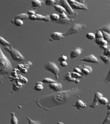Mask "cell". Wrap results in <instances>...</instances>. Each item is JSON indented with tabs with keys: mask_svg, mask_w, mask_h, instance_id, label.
<instances>
[{
	"mask_svg": "<svg viewBox=\"0 0 110 124\" xmlns=\"http://www.w3.org/2000/svg\"><path fill=\"white\" fill-rule=\"evenodd\" d=\"M44 69L46 71L51 72L55 75L56 79H59L60 69L57 65L53 62H47L44 64Z\"/></svg>",
	"mask_w": 110,
	"mask_h": 124,
	"instance_id": "4",
	"label": "cell"
},
{
	"mask_svg": "<svg viewBox=\"0 0 110 124\" xmlns=\"http://www.w3.org/2000/svg\"><path fill=\"white\" fill-rule=\"evenodd\" d=\"M26 119L28 120V124H41V122L39 121H34L28 117H26Z\"/></svg>",
	"mask_w": 110,
	"mask_h": 124,
	"instance_id": "39",
	"label": "cell"
},
{
	"mask_svg": "<svg viewBox=\"0 0 110 124\" xmlns=\"http://www.w3.org/2000/svg\"><path fill=\"white\" fill-rule=\"evenodd\" d=\"M101 124H110V111H108L105 118Z\"/></svg>",
	"mask_w": 110,
	"mask_h": 124,
	"instance_id": "33",
	"label": "cell"
},
{
	"mask_svg": "<svg viewBox=\"0 0 110 124\" xmlns=\"http://www.w3.org/2000/svg\"><path fill=\"white\" fill-rule=\"evenodd\" d=\"M65 38V36H64V34L60 32H55L52 33L50 35V38L49 40L50 41H60L61 40Z\"/></svg>",
	"mask_w": 110,
	"mask_h": 124,
	"instance_id": "10",
	"label": "cell"
},
{
	"mask_svg": "<svg viewBox=\"0 0 110 124\" xmlns=\"http://www.w3.org/2000/svg\"><path fill=\"white\" fill-rule=\"evenodd\" d=\"M28 17L29 16L27 14L22 13L14 17V19H20V20H25V19H28Z\"/></svg>",
	"mask_w": 110,
	"mask_h": 124,
	"instance_id": "27",
	"label": "cell"
},
{
	"mask_svg": "<svg viewBox=\"0 0 110 124\" xmlns=\"http://www.w3.org/2000/svg\"><path fill=\"white\" fill-rule=\"evenodd\" d=\"M24 85H25L22 84L18 81H14V82H13V84L12 93H15L20 91L21 89L24 86Z\"/></svg>",
	"mask_w": 110,
	"mask_h": 124,
	"instance_id": "14",
	"label": "cell"
},
{
	"mask_svg": "<svg viewBox=\"0 0 110 124\" xmlns=\"http://www.w3.org/2000/svg\"><path fill=\"white\" fill-rule=\"evenodd\" d=\"M49 87L55 92L62 91L63 90V86L62 84L58 83L57 82L49 84Z\"/></svg>",
	"mask_w": 110,
	"mask_h": 124,
	"instance_id": "12",
	"label": "cell"
},
{
	"mask_svg": "<svg viewBox=\"0 0 110 124\" xmlns=\"http://www.w3.org/2000/svg\"><path fill=\"white\" fill-rule=\"evenodd\" d=\"M0 44L4 46V47H6V46H7V47H11L12 46V45L10 42L7 41L1 36H0Z\"/></svg>",
	"mask_w": 110,
	"mask_h": 124,
	"instance_id": "23",
	"label": "cell"
},
{
	"mask_svg": "<svg viewBox=\"0 0 110 124\" xmlns=\"http://www.w3.org/2000/svg\"><path fill=\"white\" fill-rule=\"evenodd\" d=\"M57 2V1H54V0H46L45 1V4L47 6H54Z\"/></svg>",
	"mask_w": 110,
	"mask_h": 124,
	"instance_id": "35",
	"label": "cell"
},
{
	"mask_svg": "<svg viewBox=\"0 0 110 124\" xmlns=\"http://www.w3.org/2000/svg\"><path fill=\"white\" fill-rule=\"evenodd\" d=\"M11 124H18V119L14 112L11 113Z\"/></svg>",
	"mask_w": 110,
	"mask_h": 124,
	"instance_id": "28",
	"label": "cell"
},
{
	"mask_svg": "<svg viewBox=\"0 0 110 124\" xmlns=\"http://www.w3.org/2000/svg\"><path fill=\"white\" fill-rule=\"evenodd\" d=\"M59 15L57 14H52L50 16V20L54 23L56 21H57L59 19Z\"/></svg>",
	"mask_w": 110,
	"mask_h": 124,
	"instance_id": "31",
	"label": "cell"
},
{
	"mask_svg": "<svg viewBox=\"0 0 110 124\" xmlns=\"http://www.w3.org/2000/svg\"><path fill=\"white\" fill-rule=\"evenodd\" d=\"M108 45H104V46H100V48H101V49H103V50H105L107 48V47H108Z\"/></svg>",
	"mask_w": 110,
	"mask_h": 124,
	"instance_id": "49",
	"label": "cell"
},
{
	"mask_svg": "<svg viewBox=\"0 0 110 124\" xmlns=\"http://www.w3.org/2000/svg\"><path fill=\"white\" fill-rule=\"evenodd\" d=\"M86 37L87 39L90 40H93L95 39V34L92 32H90L87 33L86 35Z\"/></svg>",
	"mask_w": 110,
	"mask_h": 124,
	"instance_id": "38",
	"label": "cell"
},
{
	"mask_svg": "<svg viewBox=\"0 0 110 124\" xmlns=\"http://www.w3.org/2000/svg\"></svg>",
	"mask_w": 110,
	"mask_h": 124,
	"instance_id": "53",
	"label": "cell"
},
{
	"mask_svg": "<svg viewBox=\"0 0 110 124\" xmlns=\"http://www.w3.org/2000/svg\"><path fill=\"white\" fill-rule=\"evenodd\" d=\"M61 66L62 67H66L67 66L68 64L66 62V61H63V62H61L60 63Z\"/></svg>",
	"mask_w": 110,
	"mask_h": 124,
	"instance_id": "46",
	"label": "cell"
},
{
	"mask_svg": "<svg viewBox=\"0 0 110 124\" xmlns=\"http://www.w3.org/2000/svg\"><path fill=\"white\" fill-rule=\"evenodd\" d=\"M81 91L77 87L72 88L46 96L36 98L34 101L37 105L46 111H50L52 108L63 105L71 100L80 96Z\"/></svg>",
	"mask_w": 110,
	"mask_h": 124,
	"instance_id": "1",
	"label": "cell"
},
{
	"mask_svg": "<svg viewBox=\"0 0 110 124\" xmlns=\"http://www.w3.org/2000/svg\"><path fill=\"white\" fill-rule=\"evenodd\" d=\"M81 62H87V63H93V64H99L100 61L93 54H91L88 56H86L82 58L80 60Z\"/></svg>",
	"mask_w": 110,
	"mask_h": 124,
	"instance_id": "9",
	"label": "cell"
},
{
	"mask_svg": "<svg viewBox=\"0 0 110 124\" xmlns=\"http://www.w3.org/2000/svg\"><path fill=\"white\" fill-rule=\"evenodd\" d=\"M97 31H100L101 32H105L110 34V23L101 26L100 28H98Z\"/></svg>",
	"mask_w": 110,
	"mask_h": 124,
	"instance_id": "21",
	"label": "cell"
},
{
	"mask_svg": "<svg viewBox=\"0 0 110 124\" xmlns=\"http://www.w3.org/2000/svg\"><path fill=\"white\" fill-rule=\"evenodd\" d=\"M27 14L29 16H32V15H36V12L34 10H29L27 11Z\"/></svg>",
	"mask_w": 110,
	"mask_h": 124,
	"instance_id": "48",
	"label": "cell"
},
{
	"mask_svg": "<svg viewBox=\"0 0 110 124\" xmlns=\"http://www.w3.org/2000/svg\"><path fill=\"white\" fill-rule=\"evenodd\" d=\"M73 106L76 108L77 109L80 110L85 108L86 107V104L81 100H78Z\"/></svg>",
	"mask_w": 110,
	"mask_h": 124,
	"instance_id": "18",
	"label": "cell"
},
{
	"mask_svg": "<svg viewBox=\"0 0 110 124\" xmlns=\"http://www.w3.org/2000/svg\"><path fill=\"white\" fill-rule=\"evenodd\" d=\"M102 32L103 34V38L106 41L108 42V43L110 44V34L104 32Z\"/></svg>",
	"mask_w": 110,
	"mask_h": 124,
	"instance_id": "34",
	"label": "cell"
},
{
	"mask_svg": "<svg viewBox=\"0 0 110 124\" xmlns=\"http://www.w3.org/2000/svg\"><path fill=\"white\" fill-rule=\"evenodd\" d=\"M57 124H64L62 122H58L57 123Z\"/></svg>",
	"mask_w": 110,
	"mask_h": 124,
	"instance_id": "51",
	"label": "cell"
},
{
	"mask_svg": "<svg viewBox=\"0 0 110 124\" xmlns=\"http://www.w3.org/2000/svg\"><path fill=\"white\" fill-rule=\"evenodd\" d=\"M81 75L84 77L85 76H88L92 72L93 69L90 66L88 65H83L81 69Z\"/></svg>",
	"mask_w": 110,
	"mask_h": 124,
	"instance_id": "15",
	"label": "cell"
},
{
	"mask_svg": "<svg viewBox=\"0 0 110 124\" xmlns=\"http://www.w3.org/2000/svg\"><path fill=\"white\" fill-rule=\"evenodd\" d=\"M63 80L65 81H68V82H75V83H79L80 82V81L78 79H75L74 78L72 77L71 75V72H67L65 74V75L64 76Z\"/></svg>",
	"mask_w": 110,
	"mask_h": 124,
	"instance_id": "16",
	"label": "cell"
},
{
	"mask_svg": "<svg viewBox=\"0 0 110 124\" xmlns=\"http://www.w3.org/2000/svg\"><path fill=\"white\" fill-rule=\"evenodd\" d=\"M18 71H19L17 68H14L13 69L12 71L11 72L10 76L9 77V79L11 82H14L15 81H17V78L18 76Z\"/></svg>",
	"mask_w": 110,
	"mask_h": 124,
	"instance_id": "19",
	"label": "cell"
},
{
	"mask_svg": "<svg viewBox=\"0 0 110 124\" xmlns=\"http://www.w3.org/2000/svg\"><path fill=\"white\" fill-rule=\"evenodd\" d=\"M102 97H103V95L101 93L98 92H96L95 94L93 102L90 105V107L92 108H97L98 106V103H99V100Z\"/></svg>",
	"mask_w": 110,
	"mask_h": 124,
	"instance_id": "11",
	"label": "cell"
},
{
	"mask_svg": "<svg viewBox=\"0 0 110 124\" xmlns=\"http://www.w3.org/2000/svg\"><path fill=\"white\" fill-rule=\"evenodd\" d=\"M44 88L43 83L41 82H36L35 87H34V90L37 91H41L43 90Z\"/></svg>",
	"mask_w": 110,
	"mask_h": 124,
	"instance_id": "26",
	"label": "cell"
},
{
	"mask_svg": "<svg viewBox=\"0 0 110 124\" xmlns=\"http://www.w3.org/2000/svg\"><path fill=\"white\" fill-rule=\"evenodd\" d=\"M5 50L8 52L11 56L13 60L16 62H22L25 60V57L23 55L16 49L11 47H4Z\"/></svg>",
	"mask_w": 110,
	"mask_h": 124,
	"instance_id": "3",
	"label": "cell"
},
{
	"mask_svg": "<svg viewBox=\"0 0 110 124\" xmlns=\"http://www.w3.org/2000/svg\"><path fill=\"white\" fill-rule=\"evenodd\" d=\"M82 51H83V50L80 47H76V48H75L71 52V53H70L71 59H75V58L78 57L82 53Z\"/></svg>",
	"mask_w": 110,
	"mask_h": 124,
	"instance_id": "13",
	"label": "cell"
},
{
	"mask_svg": "<svg viewBox=\"0 0 110 124\" xmlns=\"http://www.w3.org/2000/svg\"><path fill=\"white\" fill-rule=\"evenodd\" d=\"M17 81H19L20 83H21L22 84L24 85H25V84H26L28 82L27 79L21 75H18Z\"/></svg>",
	"mask_w": 110,
	"mask_h": 124,
	"instance_id": "25",
	"label": "cell"
},
{
	"mask_svg": "<svg viewBox=\"0 0 110 124\" xmlns=\"http://www.w3.org/2000/svg\"><path fill=\"white\" fill-rule=\"evenodd\" d=\"M41 82L43 83H46V84H50L53 83H55L56 82V81L54 80H53L51 78H45L43 79L42 80Z\"/></svg>",
	"mask_w": 110,
	"mask_h": 124,
	"instance_id": "32",
	"label": "cell"
},
{
	"mask_svg": "<svg viewBox=\"0 0 110 124\" xmlns=\"http://www.w3.org/2000/svg\"><path fill=\"white\" fill-rule=\"evenodd\" d=\"M32 64L30 61H27L23 64H20L17 65V69L19 71L22 73H26L28 71V69L32 66Z\"/></svg>",
	"mask_w": 110,
	"mask_h": 124,
	"instance_id": "8",
	"label": "cell"
},
{
	"mask_svg": "<svg viewBox=\"0 0 110 124\" xmlns=\"http://www.w3.org/2000/svg\"><path fill=\"white\" fill-rule=\"evenodd\" d=\"M107 108L108 111H110V104H109L107 106Z\"/></svg>",
	"mask_w": 110,
	"mask_h": 124,
	"instance_id": "50",
	"label": "cell"
},
{
	"mask_svg": "<svg viewBox=\"0 0 110 124\" xmlns=\"http://www.w3.org/2000/svg\"><path fill=\"white\" fill-rule=\"evenodd\" d=\"M109 45H110V44H109Z\"/></svg>",
	"mask_w": 110,
	"mask_h": 124,
	"instance_id": "52",
	"label": "cell"
},
{
	"mask_svg": "<svg viewBox=\"0 0 110 124\" xmlns=\"http://www.w3.org/2000/svg\"><path fill=\"white\" fill-rule=\"evenodd\" d=\"M67 60V57L65 55H63L59 57V59H58L59 61H60V62H63V61H66Z\"/></svg>",
	"mask_w": 110,
	"mask_h": 124,
	"instance_id": "43",
	"label": "cell"
},
{
	"mask_svg": "<svg viewBox=\"0 0 110 124\" xmlns=\"http://www.w3.org/2000/svg\"><path fill=\"white\" fill-rule=\"evenodd\" d=\"M13 70L10 60L7 58L0 46V85L3 83V77L9 75Z\"/></svg>",
	"mask_w": 110,
	"mask_h": 124,
	"instance_id": "2",
	"label": "cell"
},
{
	"mask_svg": "<svg viewBox=\"0 0 110 124\" xmlns=\"http://www.w3.org/2000/svg\"><path fill=\"white\" fill-rule=\"evenodd\" d=\"M104 81L106 83H110V69L107 75L104 78Z\"/></svg>",
	"mask_w": 110,
	"mask_h": 124,
	"instance_id": "42",
	"label": "cell"
},
{
	"mask_svg": "<svg viewBox=\"0 0 110 124\" xmlns=\"http://www.w3.org/2000/svg\"><path fill=\"white\" fill-rule=\"evenodd\" d=\"M71 75L72 77L76 79H78V78H82L83 77V76L82 75H81L80 73H78L75 72L71 73Z\"/></svg>",
	"mask_w": 110,
	"mask_h": 124,
	"instance_id": "36",
	"label": "cell"
},
{
	"mask_svg": "<svg viewBox=\"0 0 110 124\" xmlns=\"http://www.w3.org/2000/svg\"><path fill=\"white\" fill-rule=\"evenodd\" d=\"M13 23L16 25V26H21L22 25H23L24 22L22 20H20V19H13V20H11Z\"/></svg>",
	"mask_w": 110,
	"mask_h": 124,
	"instance_id": "30",
	"label": "cell"
},
{
	"mask_svg": "<svg viewBox=\"0 0 110 124\" xmlns=\"http://www.w3.org/2000/svg\"><path fill=\"white\" fill-rule=\"evenodd\" d=\"M103 55L110 57V45H108L107 48L104 50Z\"/></svg>",
	"mask_w": 110,
	"mask_h": 124,
	"instance_id": "41",
	"label": "cell"
},
{
	"mask_svg": "<svg viewBox=\"0 0 110 124\" xmlns=\"http://www.w3.org/2000/svg\"><path fill=\"white\" fill-rule=\"evenodd\" d=\"M86 28V25L84 24H81V23H74L70 30H68L67 32L64 34V36L65 37L69 36L78 33L82 30Z\"/></svg>",
	"mask_w": 110,
	"mask_h": 124,
	"instance_id": "5",
	"label": "cell"
},
{
	"mask_svg": "<svg viewBox=\"0 0 110 124\" xmlns=\"http://www.w3.org/2000/svg\"><path fill=\"white\" fill-rule=\"evenodd\" d=\"M68 3L69 4L70 6L73 9H79L88 10V7L86 4H83L80 2L75 0H68Z\"/></svg>",
	"mask_w": 110,
	"mask_h": 124,
	"instance_id": "7",
	"label": "cell"
},
{
	"mask_svg": "<svg viewBox=\"0 0 110 124\" xmlns=\"http://www.w3.org/2000/svg\"><path fill=\"white\" fill-rule=\"evenodd\" d=\"M58 2H59L61 4L60 5L64 8V9L65 10V12L67 13L69 17H75L78 15V14L71 8L66 0H61V1H58Z\"/></svg>",
	"mask_w": 110,
	"mask_h": 124,
	"instance_id": "6",
	"label": "cell"
},
{
	"mask_svg": "<svg viewBox=\"0 0 110 124\" xmlns=\"http://www.w3.org/2000/svg\"><path fill=\"white\" fill-rule=\"evenodd\" d=\"M43 3V1H39V0L32 1V7L34 9H36L40 7Z\"/></svg>",
	"mask_w": 110,
	"mask_h": 124,
	"instance_id": "22",
	"label": "cell"
},
{
	"mask_svg": "<svg viewBox=\"0 0 110 124\" xmlns=\"http://www.w3.org/2000/svg\"><path fill=\"white\" fill-rule=\"evenodd\" d=\"M74 21L73 19H72L71 18H69V17H67L66 18H64V19H61L59 18V20L55 22V23H57V24H62V25H65V24H69L71 23Z\"/></svg>",
	"mask_w": 110,
	"mask_h": 124,
	"instance_id": "17",
	"label": "cell"
},
{
	"mask_svg": "<svg viewBox=\"0 0 110 124\" xmlns=\"http://www.w3.org/2000/svg\"><path fill=\"white\" fill-rule=\"evenodd\" d=\"M53 6H54L55 10H56L57 11H58L59 13H60V14L66 13L65 9H64V8L60 5L56 4V5H54Z\"/></svg>",
	"mask_w": 110,
	"mask_h": 124,
	"instance_id": "24",
	"label": "cell"
},
{
	"mask_svg": "<svg viewBox=\"0 0 110 124\" xmlns=\"http://www.w3.org/2000/svg\"><path fill=\"white\" fill-rule=\"evenodd\" d=\"M67 17H68V16L66 13H62V14H60L59 15V17L61 19H64V18H66Z\"/></svg>",
	"mask_w": 110,
	"mask_h": 124,
	"instance_id": "47",
	"label": "cell"
},
{
	"mask_svg": "<svg viewBox=\"0 0 110 124\" xmlns=\"http://www.w3.org/2000/svg\"><path fill=\"white\" fill-rule=\"evenodd\" d=\"M95 39H101L103 38V34H102V32L100 31H97L96 34H95Z\"/></svg>",
	"mask_w": 110,
	"mask_h": 124,
	"instance_id": "40",
	"label": "cell"
},
{
	"mask_svg": "<svg viewBox=\"0 0 110 124\" xmlns=\"http://www.w3.org/2000/svg\"><path fill=\"white\" fill-rule=\"evenodd\" d=\"M74 72H77L78 73H80L81 75V68H80L79 67H76L74 69Z\"/></svg>",
	"mask_w": 110,
	"mask_h": 124,
	"instance_id": "44",
	"label": "cell"
},
{
	"mask_svg": "<svg viewBox=\"0 0 110 124\" xmlns=\"http://www.w3.org/2000/svg\"><path fill=\"white\" fill-rule=\"evenodd\" d=\"M36 20L38 21H44L45 22H49L50 21V16H42L40 14H36Z\"/></svg>",
	"mask_w": 110,
	"mask_h": 124,
	"instance_id": "20",
	"label": "cell"
},
{
	"mask_svg": "<svg viewBox=\"0 0 110 124\" xmlns=\"http://www.w3.org/2000/svg\"><path fill=\"white\" fill-rule=\"evenodd\" d=\"M108 99L107 98L104 97H102L99 100V103L101 104H103V105H105V104L108 103Z\"/></svg>",
	"mask_w": 110,
	"mask_h": 124,
	"instance_id": "37",
	"label": "cell"
},
{
	"mask_svg": "<svg viewBox=\"0 0 110 124\" xmlns=\"http://www.w3.org/2000/svg\"><path fill=\"white\" fill-rule=\"evenodd\" d=\"M100 57L105 64L108 65L110 63V57L104 55L102 54V55H100Z\"/></svg>",
	"mask_w": 110,
	"mask_h": 124,
	"instance_id": "29",
	"label": "cell"
},
{
	"mask_svg": "<svg viewBox=\"0 0 110 124\" xmlns=\"http://www.w3.org/2000/svg\"><path fill=\"white\" fill-rule=\"evenodd\" d=\"M28 19H30V20H36V15H33L32 16H29L28 17Z\"/></svg>",
	"mask_w": 110,
	"mask_h": 124,
	"instance_id": "45",
	"label": "cell"
}]
</instances>
